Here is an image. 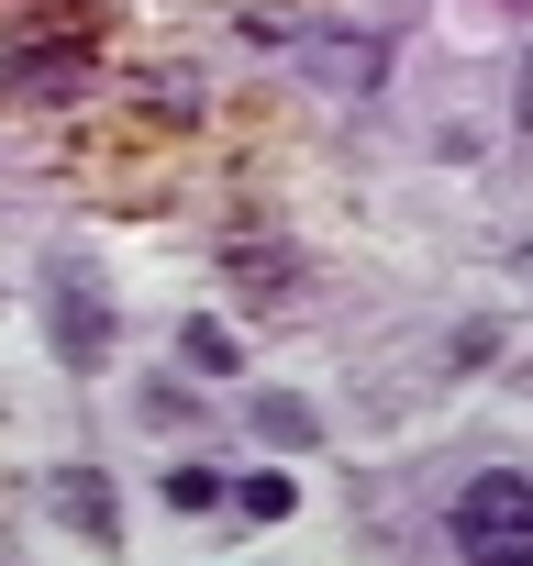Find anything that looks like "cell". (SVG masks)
<instances>
[{"label":"cell","instance_id":"277c9868","mask_svg":"<svg viewBox=\"0 0 533 566\" xmlns=\"http://www.w3.org/2000/svg\"><path fill=\"white\" fill-rule=\"evenodd\" d=\"M233 500H244V522H290V511H301V489H290L279 467H266V478H244Z\"/></svg>","mask_w":533,"mask_h":566},{"label":"cell","instance_id":"3957f363","mask_svg":"<svg viewBox=\"0 0 533 566\" xmlns=\"http://www.w3.org/2000/svg\"><path fill=\"white\" fill-rule=\"evenodd\" d=\"M56 511H67V522H79L90 544L112 533V489H101V478H56Z\"/></svg>","mask_w":533,"mask_h":566},{"label":"cell","instance_id":"6da1fadb","mask_svg":"<svg viewBox=\"0 0 533 566\" xmlns=\"http://www.w3.org/2000/svg\"><path fill=\"white\" fill-rule=\"evenodd\" d=\"M445 533H456V555H533V478L522 467L467 478L456 511H445Z\"/></svg>","mask_w":533,"mask_h":566},{"label":"cell","instance_id":"52a82bcc","mask_svg":"<svg viewBox=\"0 0 533 566\" xmlns=\"http://www.w3.org/2000/svg\"><path fill=\"white\" fill-rule=\"evenodd\" d=\"M255 433H266V444H312V411H301V400H266Z\"/></svg>","mask_w":533,"mask_h":566},{"label":"cell","instance_id":"8992f818","mask_svg":"<svg viewBox=\"0 0 533 566\" xmlns=\"http://www.w3.org/2000/svg\"><path fill=\"white\" fill-rule=\"evenodd\" d=\"M211 500H222L211 467H167V511H211Z\"/></svg>","mask_w":533,"mask_h":566},{"label":"cell","instance_id":"5b68a950","mask_svg":"<svg viewBox=\"0 0 533 566\" xmlns=\"http://www.w3.org/2000/svg\"><path fill=\"white\" fill-rule=\"evenodd\" d=\"M178 356H189V367H200V378H222V367H233V356H244V345H233V334H222V323H189V334H178Z\"/></svg>","mask_w":533,"mask_h":566},{"label":"cell","instance_id":"7a4b0ae2","mask_svg":"<svg viewBox=\"0 0 533 566\" xmlns=\"http://www.w3.org/2000/svg\"><path fill=\"white\" fill-rule=\"evenodd\" d=\"M45 323H56V356H67V367H101V356H112V301H101V277H90L79 255L45 277Z\"/></svg>","mask_w":533,"mask_h":566}]
</instances>
